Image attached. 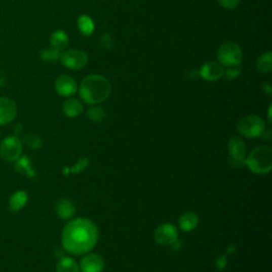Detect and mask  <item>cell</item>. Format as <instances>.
<instances>
[{
	"label": "cell",
	"mask_w": 272,
	"mask_h": 272,
	"mask_svg": "<svg viewBox=\"0 0 272 272\" xmlns=\"http://www.w3.org/2000/svg\"><path fill=\"white\" fill-rule=\"evenodd\" d=\"M98 237L97 225L88 218L70 220L62 232V246L65 251L73 255H84L96 247Z\"/></svg>",
	"instance_id": "1"
},
{
	"label": "cell",
	"mask_w": 272,
	"mask_h": 272,
	"mask_svg": "<svg viewBox=\"0 0 272 272\" xmlns=\"http://www.w3.org/2000/svg\"><path fill=\"white\" fill-rule=\"evenodd\" d=\"M110 81L101 74H90L80 84V97L88 104H98L106 100L111 95Z\"/></svg>",
	"instance_id": "2"
},
{
	"label": "cell",
	"mask_w": 272,
	"mask_h": 272,
	"mask_svg": "<svg viewBox=\"0 0 272 272\" xmlns=\"http://www.w3.org/2000/svg\"><path fill=\"white\" fill-rule=\"evenodd\" d=\"M245 164L255 175H267L272 169V149L263 145L253 149L245 159Z\"/></svg>",
	"instance_id": "3"
},
{
	"label": "cell",
	"mask_w": 272,
	"mask_h": 272,
	"mask_svg": "<svg viewBox=\"0 0 272 272\" xmlns=\"http://www.w3.org/2000/svg\"><path fill=\"white\" fill-rule=\"evenodd\" d=\"M238 132L248 138L260 137L265 134L266 125L264 119L257 115L244 117L237 125Z\"/></svg>",
	"instance_id": "4"
},
{
	"label": "cell",
	"mask_w": 272,
	"mask_h": 272,
	"mask_svg": "<svg viewBox=\"0 0 272 272\" xmlns=\"http://www.w3.org/2000/svg\"><path fill=\"white\" fill-rule=\"evenodd\" d=\"M217 58L223 66L237 67L242 63L243 52L241 47L234 42H225L218 48Z\"/></svg>",
	"instance_id": "5"
},
{
	"label": "cell",
	"mask_w": 272,
	"mask_h": 272,
	"mask_svg": "<svg viewBox=\"0 0 272 272\" xmlns=\"http://www.w3.org/2000/svg\"><path fill=\"white\" fill-rule=\"evenodd\" d=\"M21 152H23V143L18 136H8L0 144V157L8 163L16 162L21 157Z\"/></svg>",
	"instance_id": "6"
},
{
	"label": "cell",
	"mask_w": 272,
	"mask_h": 272,
	"mask_svg": "<svg viewBox=\"0 0 272 272\" xmlns=\"http://www.w3.org/2000/svg\"><path fill=\"white\" fill-rule=\"evenodd\" d=\"M60 60L65 67L78 70L88 64V54L81 49H69L61 53Z\"/></svg>",
	"instance_id": "7"
},
{
	"label": "cell",
	"mask_w": 272,
	"mask_h": 272,
	"mask_svg": "<svg viewBox=\"0 0 272 272\" xmlns=\"http://www.w3.org/2000/svg\"><path fill=\"white\" fill-rule=\"evenodd\" d=\"M178 228L172 223L160 224L154 232L156 242L162 246H171L178 242Z\"/></svg>",
	"instance_id": "8"
},
{
	"label": "cell",
	"mask_w": 272,
	"mask_h": 272,
	"mask_svg": "<svg viewBox=\"0 0 272 272\" xmlns=\"http://www.w3.org/2000/svg\"><path fill=\"white\" fill-rule=\"evenodd\" d=\"M227 150L230 161L234 166H242L245 164V159L247 157V145L242 138L232 137L227 143Z\"/></svg>",
	"instance_id": "9"
},
{
	"label": "cell",
	"mask_w": 272,
	"mask_h": 272,
	"mask_svg": "<svg viewBox=\"0 0 272 272\" xmlns=\"http://www.w3.org/2000/svg\"><path fill=\"white\" fill-rule=\"evenodd\" d=\"M17 114L15 102L8 97H0V126H7L14 121Z\"/></svg>",
	"instance_id": "10"
},
{
	"label": "cell",
	"mask_w": 272,
	"mask_h": 272,
	"mask_svg": "<svg viewBox=\"0 0 272 272\" xmlns=\"http://www.w3.org/2000/svg\"><path fill=\"white\" fill-rule=\"evenodd\" d=\"M81 272H102L104 260L101 255L97 253H86L79 264Z\"/></svg>",
	"instance_id": "11"
},
{
	"label": "cell",
	"mask_w": 272,
	"mask_h": 272,
	"mask_svg": "<svg viewBox=\"0 0 272 272\" xmlns=\"http://www.w3.org/2000/svg\"><path fill=\"white\" fill-rule=\"evenodd\" d=\"M54 89H56L57 93L60 96L70 97L77 93L78 86L74 79L69 77V75L62 74L56 80V83H54Z\"/></svg>",
	"instance_id": "12"
},
{
	"label": "cell",
	"mask_w": 272,
	"mask_h": 272,
	"mask_svg": "<svg viewBox=\"0 0 272 272\" xmlns=\"http://www.w3.org/2000/svg\"><path fill=\"white\" fill-rule=\"evenodd\" d=\"M199 74L201 78H203L206 81H217L223 77L224 69L218 63L208 62L202 65Z\"/></svg>",
	"instance_id": "13"
},
{
	"label": "cell",
	"mask_w": 272,
	"mask_h": 272,
	"mask_svg": "<svg viewBox=\"0 0 272 272\" xmlns=\"http://www.w3.org/2000/svg\"><path fill=\"white\" fill-rule=\"evenodd\" d=\"M199 217L193 212H186L180 216L179 226L183 232H190L198 226Z\"/></svg>",
	"instance_id": "14"
},
{
	"label": "cell",
	"mask_w": 272,
	"mask_h": 272,
	"mask_svg": "<svg viewBox=\"0 0 272 272\" xmlns=\"http://www.w3.org/2000/svg\"><path fill=\"white\" fill-rule=\"evenodd\" d=\"M29 199V196L25 190H17L10 197L9 209L11 212H19L25 208Z\"/></svg>",
	"instance_id": "15"
},
{
	"label": "cell",
	"mask_w": 272,
	"mask_h": 272,
	"mask_svg": "<svg viewBox=\"0 0 272 272\" xmlns=\"http://www.w3.org/2000/svg\"><path fill=\"white\" fill-rule=\"evenodd\" d=\"M82 111H83L82 103L78 99H74V98L67 99L62 105L63 114L69 118L78 117L82 113Z\"/></svg>",
	"instance_id": "16"
},
{
	"label": "cell",
	"mask_w": 272,
	"mask_h": 272,
	"mask_svg": "<svg viewBox=\"0 0 272 272\" xmlns=\"http://www.w3.org/2000/svg\"><path fill=\"white\" fill-rule=\"evenodd\" d=\"M56 213L61 219H70L75 213L74 205L68 199H60L56 204Z\"/></svg>",
	"instance_id": "17"
},
{
	"label": "cell",
	"mask_w": 272,
	"mask_h": 272,
	"mask_svg": "<svg viewBox=\"0 0 272 272\" xmlns=\"http://www.w3.org/2000/svg\"><path fill=\"white\" fill-rule=\"evenodd\" d=\"M68 43H69L68 35L66 34V32H64L63 30L54 31L50 36L51 47L59 51L66 49V47L68 46Z\"/></svg>",
	"instance_id": "18"
},
{
	"label": "cell",
	"mask_w": 272,
	"mask_h": 272,
	"mask_svg": "<svg viewBox=\"0 0 272 272\" xmlns=\"http://www.w3.org/2000/svg\"><path fill=\"white\" fill-rule=\"evenodd\" d=\"M15 163L14 169L16 172H18L19 175H24L27 177H33L34 171L31 167V161L29 160L28 157H20Z\"/></svg>",
	"instance_id": "19"
},
{
	"label": "cell",
	"mask_w": 272,
	"mask_h": 272,
	"mask_svg": "<svg viewBox=\"0 0 272 272\" xmlns=\"http://www.w3.org/2000/svg\"><path fill=\"white\" fill-rule=\"evenodd\" d=\"M57 272H80V267L72 257H62L57 264Z\"/></svg>",
	"instance_id": "20"
},
{
	"label": "cell",
	"mask_w": 272,
	"mask_h": 272,
	"mask_svg": "<svg viewBox=\"0 0 272 272\" xmlns=\"http://www.w3.org/2000/svg\"><path fill=\"white\" fill-rule=\"evenodd\" d=\"M78 28L83 35L89 36L95 30V24L89 15H81L78 18Z\"/></svg>",
	"instance_id": "21"
},
{
	"label": "cell",
	"mask_w": 272,
	"mask_h": 272,
	"mask_svg": "<svg viewBox=\"0 0 272 272\" xmlns=\"http://www.w3.org/2000/svg\"><path fill=\"white\" fill-rule=\"evenodd\" d=\"M256 68L258 71L267 73L272 69V53L270 51L263 53L256 61Z\"/></svg>",
	"instance_id": "22"
},
{
	"label": "cell",
	"mask_w": 272,
	"mask_h": 272,
	"mask_svg": "<svg viewBox=\"0 0 272 272\" xmlns=\"http://www.w3.org/2000/svg\"><path fill=\"white\" fill-rule=\"evenodd\" d=\"M23 140H24L25 145L32 150H38L43 147V144H44L43 143V139L41 136H38L36 134H32V133L26 134L24 136Z\"/></svg>",
	"instance_id": "23"
},
{
	"label": "cell",
	"mask_w": 272,
	"mask_h": 272,
	"mask_svg": "<svg viewBox=\"0 0 272 272\" xmlns=\"http://www.w3.org/2000/svg\"><path fill=\"white\" fill-rule=\"evenodd\" d=\"M61 51L54 49V48H47L42 50L41 52V59L46 63H56L60 60Z\"/></svg>",
	"instance_id": "24"
},
{
	"label": "cell",
	"mask_w": 272,
	"mask_h": 272,
	"mask_svg": "<svg viewBox=\"0 0 272 272\" xmlns=\"http://www.w3.org/2000/svg\"><path fill=\"white\" fill-rule=\"evenodd\" d=\"M89 118L94 123H100L105 118V111L101 106H93L91 107L88 112Z\"/></svg>",
	"instance_id": "25"
},
{
	"label": "cell",
	"mask_w": 272,
	"mask_h": 272,
	"mask_svg": "<svg viewBox=\"0 0 272 272\" xmlns=\"http://www.w3.org/2000/svg\"><path fill=\"white\" fill-rule=\"evenodd\" d=\"M89 163H90V161H89L88 158H82L81 160H79V162L77 163V164H75V165L70 169V171H71L72 173H79V172L83 171L86 167L89 166Z\"/></svg>",
	"instance_id": "26"
},
{
	"label": "cell",
	"mask_w": 272,
	"mask_h": 272,
	"mask_svg": "<svg viewBox=\"0 0 272 272\" xmlns=\"http://www.w3.org/2000/svg\"><path fill=\"white\" fill-rule=\"evenodd\" d=\"M239 74H241V70L236 67H230L227 68L226 70H224V74L227 80H234L237 77H239Z\"/></svg>",
	"instance_id": "27"
},
{
	"label": "cell",
	"mask_w": 272,
	"mask_h": 272,
	"mask_svg": "<svg viewBox=\"0 0 272 272\" xmlns=\"http://www.w3.org/2000/svg\"><path fill=\"white\" fill-rule=\"evenodd\" d=\"M218 2L226 10H233L239 5V0H218Z\"/></svg>",
	"instance_id": "28"
},
{
	"label": "cell",
	"mask_w": 272,
	"mask_h": 272,
	"mask_svg": "<svg viewBox=\"0 0 272 272\" xmlns=\"http://www.w3.org/2000/svg\"><path fill=\"white\" fill-rule=\"evenodd\" d=\"M101 45L104 48H106V49L112 48V46H113V40H112V37L110 35H108V34H104L101 37Z\"/></svg>",
	"instance_id": "29"
},
{
	"label": "cell",
	"mask_w": 272,
	"mask_h": 272,
	"mask_svg": "<svg viewBox=\"0 0 272 272\" xmlns=\"http://www.w3.org/2000/svg\"><path fill=\"white\" fill-rule=\"evenodd\" d=\"M225 265H226V260L224 256H221L217 259V267H218V269H223Z\"/></svg>",
	"instance_id": "30"
},
{
	"label": "cell",
	"mask_w": 272,
	"mask_h": 272,
	"mask_svg": "<svg viewBox=\"0 0 272 272\" xmlns=\"http://www.w3.org/2000/svg\"><path fill=\"white\" fill-rule=\"evenodd\" d=\"M263 89H264V91H265L268 95L271 94V85H270L269 83H264V84H263Z\"/></svg>",
	"instance_id": "31"
}]
</instances>
